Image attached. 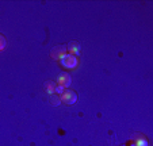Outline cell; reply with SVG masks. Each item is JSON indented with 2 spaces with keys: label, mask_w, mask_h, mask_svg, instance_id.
Listing matches in <instances>:
<instances>
[{
  "label": "cell",
  "mask_w": 153,
  "mask_h": 146,
  "mask_svg": "<svg viewBox=\"0 0 153 146\" xmlns=\"http://www.w3.org/2000/svg\"><path fill=\"white\" fill-rule=\"evenodd\" d=\"M60 62H61V65H62L64 68H67V69H73V68H76V66H77L79 60H77V57H75V56H72V54H67V56H64V57L61 58Z\"/></svg>",
  "instance_id": "6da1fadb"
},
{
  "label": "cell",
  "mask_w": 153,
  "mask_h": 146,
  "mask_svg": "<svg viewBox=\"0 0 153 146\" xmlns=\"http://www.w3.org/2000/svg\"><path fill=\"white\" fill-rule=\"evenodd\" d=\"M60 99H61V102H64V103H67V104H75L77 102V95H76V92L71 91V89H65L60 95Z\"/></svg>",
  "instance_id": "7a4b0ae2"
},
{
  "label": "cell",
  "mask_w": 153,
  "mask_h": 146,
  "mask_svg": "<svg viewBox=\"0 0 153 146\" xmlns=\"http://www.w3.org/2000/svg\"><path fill=\"white\" fill-rule=\"evenodd\" d=\"M67 54H68V49H67V46H62V45L54 46L52 49V52H50V56L54 60H61L64 56H67Z\"/></svg>",
  "instance_id": "3957f363"
},
{
  "label": "cell",
  "mask_w": 153,
  "mask_h": 146,
  "mask_svg": "<svg viewBox=\"0 0 153 146\" xmlns=\"http://www.w3.org/2000/svg\"><path fill=\"white\" fill-rule=\"evenodd\" d=\"M56 83H57V85H62L64 88H68L71 85V83H72V79H71V76L68 73H61L57 77Z\"/></svg>",
  "instance_id": "277c9868"
},
{
  "label": "cell",
  "mask_w": 153,
  "mask_h": 146,
  "mask_svg": "<svg viewBox=\"0 0 153 146\" xmlns=\"http://www.w3.org/2000/svg\"><path fill=\"white\" fill-rule=\"evenodd\" d=\"M67 49H68V54H72V56H75V57H77V56L80 54V45H79L77 42H75V41L68 43Z\"/></svg>",
  "instance_id": "5b68a950"
},
{
  "label": "cell",
  "mask_w": 153,
  "mask_h": 146,
  "mask_svg": "<svg viewBox=\"0 0 153 146\" xmlns=\"http://www.w3.org/2000/svg\"><path fill=\"white\" fill-rule=\"evenodd\" d=\"M134 145L136 146H148V141L144 135H140V134H136L134 135Z\"/></svg>",
  "instance_id": "8992f818"
},
{
  "label": "cell",
  "mask_w": 153,
  "mask_h": 146,
  "mask_svg": "<svg viewBox=\"0 0 153 146\" xmlns=\"http://www.w3.org/2000/svg\"><path fill=\"white\" fill-rule=\"evenodd\" d=\"M45 91L48 92V93L52 96V95H54V91H56V84L53 83V81H46L45 83Z\"/></svg>",
  "instance_id": "52a82bcc"
},
{
  "label": "cell",
  "mask_w": 153,
  "mask_h": 146,
  "mask_svg": "<svg viewBox=\"0 0 153 146\" xmlns=\"http://www.w3.org/2000/svg\"><path fill=\"white\" fill-rule=\"evenodd\" d=\"M50 104H52V106H60L61 104L60 96H54V95H52V96H50Z\"/></svg>",
  "instance_id": "ba28073f"
},
{
  "label": "cell",
  "mask_w": 153,
  "mask_h": 146,
  "mask_svg": "<svg viewBox=\"0 0 153 146\" xmlns=\"http://www.w3.org/2000/svg\"><path fill=\"white\" fill-rule=\"evenodd\" d=\"M4 49H6V39L3 35H0V50H4Z\"/></svg>",
  "instance_id": "9c48e42d"
},
{
  "label": "cell",
  "mask_w": 153,
  "mask_h": 146,
  "mask_svg": "<svg viewBox=\"0 0 153 146\" xmlns=\"http://www.w3.org/2000/svg\"><path fill=\"white\" fill-rule=\"evenodd\" d=\"M65 91V88H64L62 85H56V91H54V93H57V95H61L62 92Z\"/></svg>",
  "instance_id": "30bf717a"
},
{
  "label": "cell",
  "mask_w": 153,
  "mask_h": 146,
  "mask_svg": "<svg viewBox=\"0 0 153 146\" xmlns=\"http://www.w3.org/2000/svg\"><path fill=\"white\" fill-rule=\"evenodd\" d=\"M130 146H136V145H134V143H131V145H130Z\"/></svg>",
  "instance_id": "8fae6325"
}]
</instances>
